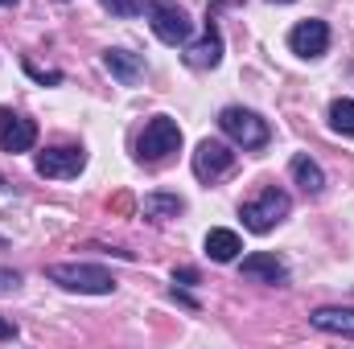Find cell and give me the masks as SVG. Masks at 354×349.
<instances>
[{
	"label": "cell",
	"instance_id": "obj_1",
	"mask_svg": "<svg viewBox=\"0 0 354 349\" xmlns=\"http://www.w3.org/2000/svg\"><path fill=\"white\" fill-rule=\"evenodd\" d=\"M46 275L66 288V292H83V296H111L115 292V275L95 267V263H54L46 267Z\"/></svg>",
	"mask_w": 354,
	"mask_h": 349
},
{
	"label": "cell",
	"instance_id": "obj_2",
	"mask_svg": "<svg viewBox=\"0 0 354 349\" xmlns=\"http://www.w3.org/2000/svg\"><path fill=\"white\" fill-rule=\"evenodd\" d=\"M288 210H292V201H288V193L284 189H264L256 201H248L243 206V226L252 230V235H268L276 222H284L288 218Z\"/></svg>",
	"mask_w": 354,
	"mask_h": 349
},
{
	"label": "cell",
	"instance_id": "obj_3",
	"mask_svg": "<svg viewBox=\"0 0 354 349\" xmlns=\"http://www.w3.org/2000/svg\"><path fill=\"white\" fill-rule=\"evenodd\" d=\"M218 128L239 144V148H264L268 144V123L256 111H243V107H227L218 115Z\"/></svg>",
	"mask_w": 354,
	"mask_h": 349
},
{
	"label": "cell",
	"instance_id": "obj_4",
	"mask_svg": "<svg viewBox=\"0 0 354 349\" xmlns=\"http://www.w3.org/2000/svg\"><path fill=\"white\" fill-rule=\"evenodd\" d=\"M177 144H181V128H177L169 115H157V119H149V128H145V136H140V161H165L169 152H177Z\"/></svg>",
	"mask_w": 354,
	"mask_h": 349
},
{
	"label": "cell",
	"instance_id": "obj_5",
	"mask_svg": "<svg viewBox=\"0 0 354 349\" xmlns=\"http://www.w3.org/2000/svg\"><path fill=\"white\" fill-rule=\"evenodd\" d=\"M149 21H153V33L165 46H185L189 41V17L174 0H149Z\"/></svg>",
	"mask_w": 354,
	"mask_h": 349
},
{
	"label": "cell",
	"instance_id": "obj_6",
	"mask_svg": "<svg viewBox=\"0 0 354 349\" xmlns=\"http://www.w3.org/2000/svg\"><path fill=\"white\" fill-rule=\"evenodd\" d=\"M33 169L41 177L66 181V177H79L87 169V152H83V148H46V152L33 161Z\"/></svg>",
	"mask_w": 354,
	"mask_h": 349
},
{
	"label": "cell",
	"instance_id": "obj_7",
	"mask_svg": "<svg viewBox=\"0 0 354 349\" xmlns=\"http://www.w3.org/2000/svg\"><path fill=\"white\" fill-rule=\"evenodd\" d=\"M231 165H235V152L223 140H202L198 152H194V173H198V181H218V177L231 173Z\"/></svg>",
	"mask_w": 354,
	"mask_h": 349
},
{
	"label": "cell",
	"instance_id": "obj_8",
	"mask_svg": "<svg viewBox=\"0 0 354 349\" xmlns=\"http://www.w3.org/2000/svg\"><path fill=\"white\" fill-rule=\"evenodd\" d=\"M33 140H37V123L8 111V107H0V148L4 152H29Z\"/></svg>",
	"mask_w": 354,
	"mask_h": 349
},
{
	"label": "cell",
	"instance_id": "obj_9",
	"mask_svg": "<svg viewBox=\"0 0 354 349\" xmlns=\"http://www.w3.org/2000/svg\"><path fill=\"white\" fill-rule=\"evenodd\" d=\"M288 46H292V54H301V58H322V54L330 50V25H326V21H301V25H292Z\"/></svg>",
	"mask_w": 354,
	"mask_h": 349
},
{
	"label": "cell",
	"instance_id": "obj_10",
	"mask_svg": "<svg viewBox=\"0 0 354 349\" xmlns=\"http://www.w3.org/2000/svg\"><path fill=\"white\" fill-rule=\"evenodd\" d=\"M239 271H243L248 279H264V283H284V279H288V267L276 259V255H268V251L248 255V259L239 263Z\"/></svg>",
	"mask_w": 354,
	"mask_h": 349
},
{
	"label": "cell",
	"instance_id": "obj_11",
	"mask_svg": "<svg viewBox=\"0 0 354 349\" xmlns=\"http://www.w3.org/2000/svg\"><path fill=\"white\" fill-rule=\"evenodd\" d=\"M185 62H189L194 70H214V66L223 62V37L206 25V37H202V41H194V46L185 50Z\"/></svg>",
	"mask_w": 354,
	"mask_h": 349
},
{
	"label": "cell",
	"instance_id": "obj_12",
	"mask_svg": "<svg viewBox=\"0 0 354 349\" xmlns=\"http://www.w3.org/2000/svg\"><path fill=\"white\" fill-rule=\"evenodd\" d=\"M103 66H107L111 79H120L124 87L140 83V74H145V62H140V54H132V50H107V54H103Z\"/></svg>",
	"mask_w": 354,
	"mask_h": 349
},
{
	"label": "cell",
	"instance_id": "obj_13",
	"mask_svg": "<svg viewBox=\"0 0 354 349\" xmlns=\"http://www.w3.org/2000/svg\"><path fill=\"white\" fill-rule=\"evenodd\" d=\"M309 325L322 333H338V337H354V308H313Z\"/></svg>",
	"mask_w": 354,
	"mask_h": 349
},
{
	"label": "cell",
	"instance_id": "obj_14",
	"mask_svg": "<svg viewBox=\"0 0 354 349\" xmlns=\"http://www.w3.org/2000/svg\"><path fill=\"white\" fill-rule=\"evenodd\" d=\"M239 251H243V243H239V235H235V230H223V226H214V230L206 235V255H210L214 263L239 259Z\"/></svg>",
	"mask_w": 354,
	"mask_h": 349
},
{
	"label": "cell",
	"instance_id": "obj_15",
	"mask_svg": "<svg viewBox=\"0 0 354 349\" xmlns=\"http://www.w3.org/2000/svg\"><path fill=\"white\" fill-rule=\"evenodd\" d=\"M288 173H292V181H297L305 193H322V189H326V173H322V169H317V165H313L305 152H301V157H292Z\"/></svg>",
	"mask_w": 354,
	"mask_h": 349
},
{
	"label": "cell",
	"instance_id": "obj_16",
	"mask_svg": "<svg viewBox=\"0 0 354 349\" xmlns=\"http://www.w3.org/2000/svg\"><path fill=\"white\" fill-rule=\"evenodd\" d=\"M140 210H145V218H177L185 210V201L177 193H149L140 201Z\"/></svg>",
	"mask_w": 354,
	"mask_h": 349
},
{
	"label": "cell",
	"instance_id": "obj_17",
	"mask_svg": "<svg viewBox=\"0 0 354 349\" xmlns=\"http://www.w3.org/2000/svg\"><path fill=\"white\" fill-rule=\"evenodd\" d=\"M330 128L342 132V136H354V99H334L330 103Z\"/></svg>",
	"mask_w": 354,
	"mask_h": 349
},
{
	"label": "cell",
	"instance_id": "obj_18",
	"mask_svg": "<svg viewBox=\"0 0 354 349\" xmlns=\"http://www.w3.org/2000/svg\"><path fill=\"white\" fill-rule=\"evenodd\" d=\"M111 17H140L145 12V0H99Z\"/></svg>",
	"mask_w": 354,
	"mask_h": 349
},
{
	"label": "cell",
	"instance_id": "obj_19",
	"mask_svg": "<svg viewBox=\"0 0 354 349\" xmlns=\"http://www.w3.org/2000/svg\"><path fill=\"white\" fill-rule=\"evenodd\" d=\"M25 70H29L37 83H50V87H54V83H62V74H58V70H41V66H37V62H29V58H25Z\"/></svg>",
	"mask_w": 354,
	"mask_h": 349
},
{
	"label": "cell",
	"instance_id": "obj_20",
	"mask_svg": "<svg viewBox=\"0 0 354 349\" xmlns=\"http://www.w3.org/2000/svg\"><path fill=\"white\" fill-rule=\"evenodd\" d=\"M8 337H17V325H12V321H4V317H0V341H8Z\"/></svg>",
	"mask_w": 354,
	"mask_h": 349
},
{
	"label": "cell",
	"instance_id": "obj_21",
	"mask_svg": "<svg viewBox=\"0 0 354 349\" xmlns=\"http://www.w3.org/2000/svg\"><path fill=\"white\" fill-rule=\"evenodd\" d=\"M111 206H115V210H120V214H124V210H132V197H128V193H120V197H115V201H111Z\"/></svg>",
	"mask_w": 354,
	"mask_h": 349
},
{
	"label": "cell",
	"instance_id": "obj_22",
	"mask_svg": "<svg viewBox=\"0 0 354 349\" xmlns=\"http://www.w3.org/2000/svg\"><path fill=\"white\" fill-rule=\"evenodd\" d=\"M174 279H181V283H194V279H198V275H194V271H189V267H181V271H174Z\"/></svg>",
	"mask_w": 354,
	"mask_h": 349
},
{
	"label": "cell",
	"instance_id": "obj_23",
	"mask_svg": "<svg viewBox=\"0 0 354 349\" xmlns=\"http://www.w3.org/2000/svg\"><path fill=\"white\" fill-rule=\"evenodd\" d=\"M12 4H17V0H0V8H12Z\"/></svg>",
	"mask_w": 354,
	"mask_h": 349
},
{
	"label": "cell",
	"instance_id": "obj_24",
	"mask_svg": "<svg viewBox=\"0 0 354 349\" xmlns=\"http://www.w3.org/2000/svg\"><path fill=\"white\" fill-rule=\"evenodd\" d=\"M272 4H297V0H272Z\"/></svg>",
	"mask_w": 354,
	"mask_h": 349
},
{
	"label": "cell",
	"instance_id": "obj_25",
	"mask_svg": "<svg viewBox=\"0 0 354 349\" xmlns=\"http://www.w3.org/2000/svg\"><path fill=\"white\" fill-rule=\"evenodd\" d=\"M0 189H4V181H0Z\"/></svg>",
	"mask_w": 354,
	"mask_h": 349
}]
</instances>
